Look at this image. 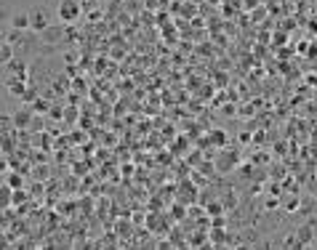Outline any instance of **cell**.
<instances>
[{"label": "cell", "mask_w": 317, "mask_h": 250, "mask_svg": "<svg viewBox=\"0 0 317 250\" xmlns=\"http://www.w3.org/2000/svg\"><path fill=\"white\" fill-rule=\"evenodd\" d=\"M56 16H59L61 24H75V21L83 16L80 0H59V5H56Z\"/></svg>", "instance_id": "6da1fadb"}, {"label": "cell", "mask_w": 317, "mask_h": 250, "mask_svg": "<svg viewBox=\"0 0 317 250\" xmlns=\"http://www.w3.org/2000/svg\"><path fill=\"white\" fill-rule=\"evenodd\" d=\"M48 27H51V14H48V8H32V11H30V30L37 32V35H43Z\"/></svg>", "instance_id": "7a4b0ae2"}, {"label": "cell", "mask_w": 317, "mask_h": 250, "mask_svg": "<svg viewBox=\"0 0 317 250\" xmlns=\"http://www.w3.org/2000/svg\"><path fill=\"white\" fill-rule=\"evenodd\" d=\"M8 93L16 96V99H24V96H27V80H21V77H11V80H8Z\"/></svg>", "instance_id": "3957f363"}, {"label": "cell", "mask_w": 317, "mask_h": 250, "mask_svg": "<svg viewBox=\"0 0 317 250\" xmlns=\"http://www.w3.org/2000/svg\"><path fill=\"white\" fill-rule=\"evenodd\" d=\"M11 27L19 30V32L30 30V11H27V14H14V16H11Z\"/></svg>", "instance_id": "277c9868"}, {"label": "cell", "mask_w": 317, "mask_h": 250, "mask_svg": "<svg viewBox=\"0 0 317 250\" xmlns=\"http://www.w3.org/2000/svg\"><path fill=\"white\" fill-rule=\"evenodd\" d=\"M11 61H14V45L0 43V67H8Z\"/></svg>", "instance_id": "5b68a950"}, {"label": "cell", "mask_w": 317, "mask_h": 250, "mask_svg": "<svg viewBox=\"0 0 317 250\" xmlns=\"http://www.w3.org/2000/svg\"><path fill=\"white\" fill-rule=\"evenodd\" d=\"M8 72H11V77H21V80H27V64L24 61H11L8 64Z\"/></svg>", "instance_id": "8992f818"}, {"label": "cell", "mask_w": 317, "mask_h": 250, "mask_svg": "<svg viewBox=\"0 0 317 250\" xmlns=\"http://www.w3.org/2000/svg\"><path fill=\"white\" fill-rule=\"evenodd\" d=\"M32 120V112L30 109H21V112H16L14 115V123H16V128H27Z\"/></svg>", "instance_id": "52a82bcc"}, {"label": "cell", "mask_w": 317, "mask_h": 250, "mask_svg": "<svg viewBox=\"0 0 317 250\" xmlns=\"http://www.w3.org/2000/svg\"><path fill=\"white\" fill-rule=\"evenodd\" d=\"M11 202H14V189H11L8 184L0 186V208H8Z\"/></svg>", "instance_id": "ba28073f"}, {"label": "cell", "mask_w": 317, "mask_h": 250, "mask_svg": "<svg viewBox=\"0 0 317 250\" xmlns=\"http://www.w3.org/2000/svg\"><path fill=\"white\" fill-rule=\"evenodd\" d=\"M296 240L298 242H312V232H309V226H301V229L296 232Z\"/></svg>", "instance_id": "9c48e42d"}, {"label": "cell", "mask_w": 317, "mask_h": 250, "mask_svg": "<svg viewBox=\"0 0 317 250\" xmlns=\"http://www.w3.org/2000/svg\"><path fill=\"white\" fill-rule=\"evenodd\" d=\"M8 186H11V189H21V176H16V173H11L8 176Z\"/></svg>", "instance_id": "30bf717a"}, {"label": "cell", "mask_w": 317, "mask_h": 250, "mask_svg": "<svg viewBox=\"0 0 317 250\" xmlns=\"http://www.w3.org/2000/svg\"><path fill=\"white\" fill-rule=\"evenodd\" d=\"M208 213H211V215H222V205H219V202H213V205H208Z\"/></svg>", "instance_id": "8fae6325"}, {"label": "cell", "mask_w": 317, "mask_h": 250, "mask_svg": "<svg viewBox=\"0 0 317 250\" xmlns=\"http://www.w3.org/2000/svg\"><path fill=\"white\" fill-rule=\"evenodd\" d=\"M45 109H48V101H40V99H37V101H35V112H45Z\"/></svg>", "instance_id": "7c38bea8"}, {"label": "cell", "mask_w": 317, "mask_h": 250, "mask_svg": "<svg viewBox=\"0 0 317 250\" xmlns=\"http://www.w3.org/2000/svg\"><path fill=\"white\" fill-rule=\"evenodd\" d=\"M213 141H216V144H224V133H222V130H213Z\"/></svg>", "instance_id": "4fadbf2b"}, {"label": "cell", "mask_w": 317, "mask_h": 250, "mask_svg": "<svg viewBox=\"0 0 317 250\" xmlns=\"http://www.w3.org/2000/svg\"><path fill=\"white\" fill-rule=\"evenodd\" d=\"M0 37H3V30H0Z\"/></svg>", "instance_id": "5bb4252c"}]
</instances>
